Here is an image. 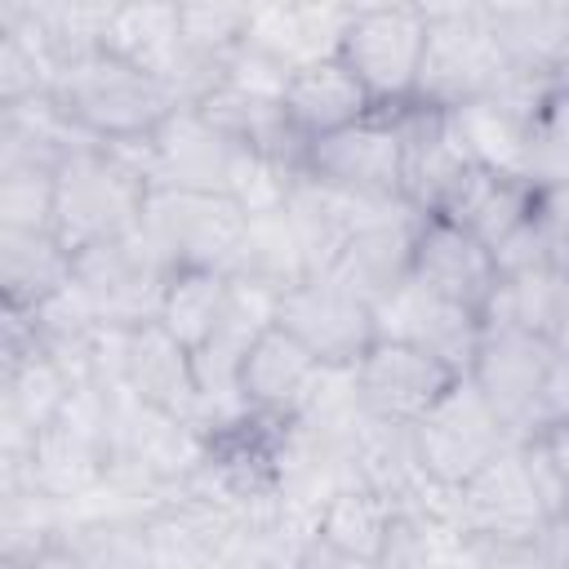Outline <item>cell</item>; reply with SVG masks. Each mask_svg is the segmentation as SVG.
Wrapping results in <instances>:
<instances>
[{"mask_svg": "<svg viewBox=\"0 0 569 569\" xmlns=\"http://www.w3.org/2000/svg\"><path fill=\"white\" fill-rule=\"evenodd\" d=\"M49 98L76 129H84L98 142L151 138L178 111V98L169 93L164 80H156L151 71H142L107 49L71 58L53 76Z\"/></svg>", "mask_w": 569, "mask_h": 569, "instance_id": "cell-1", "label": "cell"}, {"mask_svg": "<svg viewBox=\"0 0 569 569\" xmlns=\"http://www.w3.org/2000/svg\"><path fill=\"white\" fill-rule=\"evenodd\" d=\"M151 182L111 142L71 151L53 169V240L76 258L142 227Z\"/></svg>", "mask_w": 569, "mask_h": 569, "instance_id": "cell-2", "label": "cell"}, {"mask_svg": "<svg viewBox=\"0 0 569 569\" xmlns=\"http://www.w3.org/2000/svg\"><path fill=\"white\" fill-rule=\"evenodd\" d=\"M111 471V396L80 382L67 409L40 427L22 458V485L58 507H76L107 485Z\"/></svg>", "mask_w": 569, "mask_h": 569, "instance_id": "cell-3", "label": "cell"}, {"mask_svg": "<svg viewBox=\"0 0 569 569\" xmlns=\"http://www.w3.org/2000/svg\"><path fill=\"white\" fill-rule=\"evenodd\" d=\"M427 13V49L418 71V107L458 111L467 102L489 98L511 62L498 44V31L485 4H422Z\"/></svg>", "mask_w": 569, "mask_h": 569, "instance_id": "cell-4", "label": "cell"}, {"mask_svg": "<svg viewBox=\"0 0 569 569\" xmlns=\"http://www.w3.org/2000/svg\"><path fill=\"white\" fill-rule=\"evenodd\" d=\"M427 49V13L422 4H356L347 36H342V62L365 84L378 111H400L418 93Z\"/></svg>", "mask_w": 569, "mask_h": 569, "instance_id": "cell-5", "label": "cell"}, {"mask_svg": "<svg viewBox=\"0 0 569 569\" xmlns=\"http://www.w3.org/2000/svg\"><path fill=\"white\" fill-rule=\"evenodd\" d=\"M169 276L173 262L156 249V240L142 227L71 258V284L89 298L102 325H120V329L160 320Z\"/></svg>", "mask_w": 569, "mask_h": 569, "instance_id": "cell-6", "label": "cell"}, {"mask_svg": "<svg viewBox=\"0 0 569 569\" xmlns=\"http://www.w3.org/2000/svg\"><path fill=\"white\" fill-rule=\"evenodd\" d=\"M507 422L493 413V405L480 396L471 378H458L418 422H413V449L422 471L440 489L467 485L480 467H489L502 449H511Z\"/></svg>", "mask_w": 569, "mask_h": 569, "instance_id": "cell-7", "label": "cell"}, {"mask_svg": "<svg viewBox=\"0 0 569 569\" xmlns=\"http://www.w3.org/2000/svg\"><path fill=\"white\" fill-rule=\"evenodd\" d=\"M244 227H249V213L222 191L160 187L147 196V213H142V231L173 262V271L178 267L231 271L240 240H244Z\"/></svg>", "mask_w": 569, "mask_h": 569, "instance_id": "cell-8", "label": "cell"}, {"mask_svg": "<svg viewBox=\"0 0 569 569\" xmlns=\"http://www.w3.org/2000/svg\"><path fill=\"white\" fill-rule=\"evenodd\" d=\"M307 173L360 200H405L400 111H373L360 124L316 138L307 147Z\"/></svg>", "mask_w": 569, "mask_h": 569, "instance_id": "cell-9", "label": "cell"}, {"mask_svg": "<svg viewBox=\"0 0 569 569\" xmlns=\"http://www.w3.org/2000/svg\"><path fill=\"white\" fill-rule=\"evenodd\" d=\"M453 520L476 542H493V547H533L538 542V533L551 516L533 489L520 445L502 449L489 467H480L467 485L453 489Z\"/></svg>", "mask_w": 569, "mask_h": 569, "instance_id": "cell-10", "label": "cell"}, {"mask_svg": "<svg viewBox=\"0 0 569 569\" xmlns=\"http://www.w3.org/2000/svg\"><path fill=\"white\" fill-rule=\"evenodd\" d=\"M276 325L293 333L325 369H356L378 342L373 307L333 280H302L276 298Z\"/></svg>", "mask_w": 569, "mask_h": 569, "instance_id": "cell-11", "label": "cell"}, {"mask_svg": "<svg viewBox=\"0 0 569 569\" xmlns=\"http://www.w3.org/2000/svg\"><path fill=\"white\" fill-rule=\"evenodd\" d=\"M551 356H556L551 342L538 333H525L516 325H485V338H480V351L467 378L507 422L516 445L538 436V391H542Z\"/></svg>", "mask_w": 569, "mask_h": 569, "instance_id": "cell-12", "label": "cell"}, {"mask_svg": "<svg viewBox=\"0 0 569 569\" xmlns=\"http://www.w3.org/2000/svg\"><path fill=\"white\" fill-rule=\"evenodd\" d=\"M244 147H236L222 129H213L196 107H178L147 138V182L151 191H222L231 196L236 173L244 164Z\"/></svg>", "mask_w": 569, "mask_h": 569, "instance_id": "cell-13", "label": "cell"}, {"mask_svg": "<svg viewBox=\"0 0 569 569\" xmlns=\"http://www.w3.org/2000/svg\"><path fill=\"white\" fill-rule=\"evenodd\" d=\"M373 325H378V338L409 342V347H418V351L445 360L458 378L471 373L476 351H480V338H485L480 311L431 293V289L418 284L413 276H409V284H400L382 307H373Z\"/></svg>", "mask_w": 569, "mask_h": 569, "instance_id": "cell-14", "label": "cell"}, {"mask_svg": "<svg viewBox=\"0 0 569 569\" xmlns=\"http://www.w3.org/2000/svg\"><path fill=\"white\" fill-rule=\"evenodd\" d=\"M453 382L458 373L445 360L391 338H378L356 365V396L365 413L396 427H413Z\"/></svg>", "mask_w": 569, "mask_h": 569, "instance_id": "cell-15", "label": "cell"}, {"mask_svg": "<svg viewBox=\"0 0 569 569\" xmlns=\"http://www.w3.org/2000/svg\"><path fill=\"white\" fill-rule=\"evenodd\" d=\"M422 218H427V213H418L409 200L391 204L387 213H378L373 222H365V227L347 240L338 267H333L329 276H320V280H333V284H342L347 293H356L360 302L382 307V302H387L400 284H409V276H413V249H418V227H422Z\"/></svg>", "mask_w": 569, "mask_h": 569, "instance_id": "cell-16", "label": "cell"}, {"mask_svg": "<svg viewBox=\"0 0 569 569\" xmlns=\"http://www.w3.org/2000/svg\"><path fill=\"white\" fill-rule=\"evenodd\" d=\"M400 133H405V200L418 213H440L462 178L476 169L467 156L449 111L436 107H400Z\"/></svg>", "mask_w": 569, "mask_h": 569, "instance_id": "cell-17", "label": "cell"}, {"mask_svg": "<svg viewBox=\"0 0 569 569\" xmlns=\"http://www.w3.org/2000/svg\"><path fill=\"white\" fill-rule=\"evenodd\" d=\"M351 9L356 4H249L244 44L293 76L316 62L342 58Z\"/></svg>", "mask_w": 569, "mask_h": 569, "instance_id": "cell-18", "label": "cell"}, {"mask_svg": "<svg viewBox=\"0 0 569 569\" xmlns=\"http://www.w3.org/2000/svg\"><path fill=\"white\" fill-rule=\"evenodd\" d=\"M413 280L449 302L485 311V302L498 289V267H493V253L467 227H458L453 218L427 213L413 249Z\"/></svg>", "mask_w": 569, "mask_h": 569, "instance_id": "cell-19", "label": "cell"}, {"mask_svg": "<svg viewBox=\"0 0 569 569\" xmlns=\"http://www.w3.org/2000/svg\"><path fill=\"white\" fill-rule=\"evenodd\" d=\"M325 365L293 338L284 333L280 325H271L244 356V369H240V400L253 418H271V422H293L316 382H320Z\"/></svg>", "mask_w": 569, "mask_h": 569, "instance_id": "cell-20", "label": "cell"}, {"mask_svg": "<svg viewBox=\"0 0 569 569\" xmlns=\"http://www.w3.org/2000/svg\"><path fill=\"white\" fill-rule=\"evenodd\" d=\"M124 391L169 418H182L200 427V387L191 369V351L160 325L129 329V365H124ZM204 431V427H200Z\"/></svg>", "mask_w": 569, "mask_h": 569, "instance_id": "cell-21", "label": "cell"}, {"mask_svg": "<svg viewBox=\"0 0 569 569\" xmlns=\"http://www.w3.org/2000/svg\"><path fill=\"white\" fill-rule=\"evenodd\" d=\"M373 111H378L373 98L365 93V84L351 76V67L342 58L293 71L289 84H284V116L307 142H316L325 133H338L347 124H360Z\"/></svg>", "mask_w": 569, "mask_h": 569, "instance_id": "cell-22", "label": "cell"}, {"mask_svg": "<svg viewBox=\"0 0 569 569\" xmlns=\"http://www.w3.org/2000/svg\"><path fill=\"white\" fill-rule=\"evenodd\" d=\"M538 200H542V191L533 182L476 164L462 178V187L453 191V200L440 209V218H453L458 227H467L493 253L502 240H511L525 222L538 218Z\"/></svg>", "mask_w": 569, "mask_h": 569, "instance_id": "cell-23", "label": "cell"}, {"mask_svg": "<svg viewBox=\"0 0 569 569\" xmlns=\"http://www.w3.org/2000/svg\"><path fill=\"white\" fill-rule=\"evenodd\" d=\"M480 542L445 511L400 507L373 569H476Z\"/></svg>", "mask_w": 569, "mask_h": 569, "instance_id": "cell-24", "label": "cell"}, {"mask_svg": "<svg viewBox=\"0 0 569 569\" xmlns=\"http://www.w3.org/2000/svg\"><path fill=\"white\" fill-rule=\"evenodd\" d=\"M511 71L551 76L569 58V4H485Z\"/></svg>", "mask_w": 569, "mask_h": 569, "instance_id": "cell-25", "label": "cell"}, {"mask_svg": "<svg viewBox=\"0 0 569 569\" xmlns=\"http://www.w3.org/2000/svg\"><path fill=\"white\" fill-rule=\"evenodd\" d=\"M71 284V253L53 231H0V289L4 307L36 311Z\"/></svg>", "mask_w": 569, "mask_h": 569, "instance_id": "cell-26", "label": "cell"}, {"mask_svg": "<svg viewBox=\"0 0 569 569\" xmlns=\"http://www.w3.org/2000/svg\"><path fill=\"white\" fill-rule=\"evenodd\" d=\"M565 298H569V262L551 258V262L525 267L516 276H498V289L485 302L480 320L485 325H516V329L551 342V329L560 320Z\"/></svg>", "mask_w": 569, "mask_h": 569, "instance_id": "cell-27", "label": "cell"}, {"mask_svg": "<svg viewBox=\"0 0 569 569\" xmlns=\"http://www.w3.org/2000/svg\"><path fill=\"white\" fill-rule=\"evenodd\" d=\"M396 511H400V507H396L391 498L373 493L369 485H347V489H338V493L320 507L316 538H320L329 551L347 556V560L378 565Z\"/></svg>", "mask_w": 569, "mask_h": 569, "instance_id": "cell-28", "label": "cell"}, {"mask_svg": "<svg viewBox=\"0 0 569 569\" xmlns=\"http://www.w3.org/2000/svg\"><path fill=\"white\" fill-rule=\"evenodd\" d=\"M231 280H244V284H258L267 293H289L293 284L311 280L307 271V258H302V244H298V231L289 222L284 209L276 213H258L249 218L244 227V240H240V253L227 271Z\"/></svg>", "mask_w": 569, "mask_h": 569, "instance_id": "cell-29", "label": "cell"}, {"mask_svg": "<svg viewBox=\"0 0 569 569\" xmlns=\"http://www.w3.org/2000/svg\"><path fill=\"white\" fill-rule=\"evenodd\" d=\"M449 120H453L467 156L480 169L529 182V120L525 116L507 111L493 98H480V102H467V107L449 111Z\"/></svg>", "mask_w": 569, "mask_h": 569, "instance_id": "cell-30", "label": "cell"}, {"mask_svg": "<svg viewBox=\"0 0 569 569\" xmlns=\"http://www.w3.org/2000/svg\"><path fill=\"white\" fill-rule=\"evenodd\" d=\"M231 298V276L213 271V267H178L164 284V302H160V325L187 347H204L227 311Z\"/></svg>", "mask_w": 569, "mask_h": 569, "instance_id": "cell-31", "label": "cell"}, {"mask_svg": "<svg viewBox=\"0 0 569 569\" xmlns=\"http://www.w3.org/2000/svg\"><path fill=\"white\" fill-rule=\"evenodd\" d=\"M62 542L84 569H156L147 516H76L62 525Z\"/></svg>", "mask_w": 569, "mask_h": 569, "instance_id": "cell-32", "label": "cell"}, {"mask_svg": "<svg viewBox=\"0 0 569 569\" xmlns=\"http://www.w3.org/2000/svg\"><path fill=\"white\" fill-rule=\"evenodd\" d=\"M0 231H53V169L44 164L0 169Z\"/></svg>", "mask_w": 569, "mask_h": 569, "instance_id": "cell-33", "label": "cell"}, {"mask_svg": "<svg viewBox=\"0 0 569 569\" xmlns=\"http://www.w3.org/2000/svg\"><path fill=\"white\" fill-rule=\"evenodd\" d=\"M569 427V356H551L538 391V431Z\"/></svg>", "mask_w": 569, "mask_h": 569, "instance_id": "cell-34", "label": "cell"}, {"mask_svg": "<svg viewBox=\"0 0 569 569\" xmlns=\"http://www.w3.org/2000/svg\"><path fill=\"white\" fill-rule=\"evenodd\" d=\"M533 556L542 560V569H569V511L551 516L533 542Z\"/></svg>", "mask_w": 569, "mask_h": 569, "instance_id": "cell-35", "label": "cell"}, {"mask_svg": "<svg viewBox=\"0 0 569 569\" xmlns=\"http://www.w3.org/2000/svg\"><path fill=\"white\" fill-rule=\"evenodd\" d=\"M476 569H542V560L533 556V547H493V542H480Z\"/></svg>", "mask_w": 569, "mask_h": 569, "instance_id": "cell-36", "label": "cell"}, {"mask_svg": "<svg viewBox=\"0 0 569 569\" xmlns=\"http://www.w3.org/2000/svg\"><path fill=\"white\" fill-rule=\"evenodd\" d=\"M4 569H84V565L76 560V551H71V547L62 542V533H58V538H53L49 547H40L27 565H4Z\"/></svg>", "mask_w": 569, "mask_h": 569, "instance_id": "cell-37", "label": "cell"}, {"mask_svg": "<svg viewBox=\"0 0 569 569\" xmlns=\"http://www.w3.org/2000/svg\"><path fill=\"white\" fill-rule=\"evenodd\" d=\"M551 351H556V356H569V298H565L560 320H556V329H551Z\"/></svg>", "mask_w": 569, "mask_h": 569, "instance_id": "cell-38", "label": "cell"}, {"mask_svg": "<svg viewBox=\"0 0 569 569\" xmlns=\"http://www.w3.org/2000/svg\"><path fill=\"white\" fill-rule=\"evenodd\" d=\"M556 89H560V93H569V58H565V62H560V71H556Z\"/></svg>", "mask_w": 569, "mask_h": 569, "instance_id": "cell-39", "label": "cell"}, {"mask_svg": "<svg viewBox=\"0 0 569 569\" xmlns=\"http://www.w3.org/2000/svg\"><path fill=\"white\" fill-rule=\"evenodd\" d=\"M209 569H227V565H209Z\"/></svg>", "mask_w": 569, "mask_h": 569, "instance_id": "cell-40", "label": "cell"}]
</instances>
